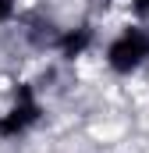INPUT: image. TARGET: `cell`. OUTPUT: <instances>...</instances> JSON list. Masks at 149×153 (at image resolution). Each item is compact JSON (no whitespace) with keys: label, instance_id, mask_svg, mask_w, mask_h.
I'll use <instances>...</instances> for the list:
<instances>
[{"label":"cell","instance_id":"cell-1","mask_svg":"<svg viewBox=\"0 0 149 153\" xmlns=\"http://www.w3.org/2000/svg\"><path fill=\"white\" fill-rule=\"evenodd\" d=\"M146 57H149V32H142V29L121 32V36L110 43V50H107V64H110L117 75L139 71V68L146 64Z\"/></svg>","mask_w":149,"mask_h":153},{"label":"cell","instance_id":"cell-2","mask_svg":"<svg viewBox=\"0 0 149 153\" xmlns=\"http://www.w3.org/2000/svg\"><path fill=\"white\" fill-rule=\"evenodd\" d=\"M36 121H39V103H36V96H32V89H18L14 107L0 117V135H4V139L21 135V132H25L29 125H36Z\"/></svg>","mask_w":149,"mask_h":153},{"label":"cell","instance_id":"cell-3","mask_svg":"<svg viewBox=\"0 0 149 153\" xmlns=\"http://www.w3.org/2000/svg\"><path fill=\"white\" fill-rule=\"evenodd\" d=\"M89 46V29H78V32H68V36L60 39V50H64V57H78L82 50Z\"/></svg>","mask_w":149,"mask_h":153},{"label":"cell","instance_id":"cell-4","mask_svg":"<svg viewBox=\"0 0 149 153\" xmlns=\"http://www.w3.org/2000/svg\"><path fill=\"white\" fill-rule=\"evenodd\" d=\"M11 14H14V0H0V25H4Z\"/></svg>","mask_w":149,"mask_h":153},{"label":"cell","instance_id":"cell-5","mask_svg":"<svg viewBox=\"0 0 149 153\" xmlns=\"http://www.w3.org/2000/svg\"><path fill=\"white\" fill-rule=\"evenodd\" d=\"M131 7H135L139 14H146V11H149V0H131Z\"/></svg>","mask_w":149,"mask_h":153}]
</instances>
